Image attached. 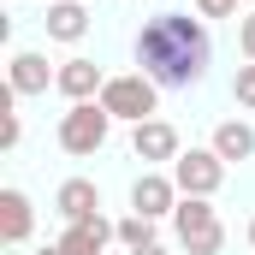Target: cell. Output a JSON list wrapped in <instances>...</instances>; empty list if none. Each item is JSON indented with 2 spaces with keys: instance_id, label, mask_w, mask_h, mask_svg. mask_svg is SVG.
Listing matches in <instances>:
<instances>
[{
  "instance_id": "17",
  "label": "cell",
  "mask_w": 255,
  "mask_h": 255,
  "mask_svg": "<svg viewBox=\"0 0 255 255\" xmlns=\"http://www.w3.org/2000/svg\"><path fill=\"white\" fill-rule=\"evenodd\" d=\"M196 12H202V18H232L238 0H196Z\"/></svg>"
},
{
  "instance_id": "4",
  "label": "cell",
  "mask_w": 255,
  "mask_h": 255,
  "mask_svg": "<svg viewBox=\"0 0 255 255\" xmlns=\"http://www.w3.org/2000/svg\"><path fill=\"white\" fill-rule=\"evenodd\" d=\"M154 77H142V71H130V77H107V89H101V107L113 113V119H130V125H142V119H154Z\"/></svg>"
},
{
  "instance_id": "7",
  "label": "cell",
  "mask_w": 255,
  "mask_h": 255,
  "mask_svg": "<svg viewBox=\"0 0 255 255\" xmlns=\"http://www.w3.org/2000/svg\"><path fill=\"white\" fill-rule=\"evenodd\" d=\"M172 208H178V184H172L166 172H142V178L130 184V214L160 220V214H172Z\"/></svg>"
},
{
  "instance_id": "6",
  "label": "cell",
  "mask_w": 255,
  "mask_h": 255,
  "mask_svg": "<svg viewBox=\"0 0 255 255\" xmlns=\"http://www.w3.org/2000/svg\"><path fill=\"white\" fill-rule=\"evenodd\" d=\"M130 154H136V160H148V166H160V160L172 166L184 148H178V130L166 125V119H142V125L130 130Z\"/></svg>"
},
{
  "instance_id": "21",
  "label": "cell",
  "mask_w": 255,
  "mask_h": 255,
  "mask_svg": "<svg viewBox=\"0 0 255 255\" xmlns=\"http://www.w3.org/2000/svg\"><path fill=\"white\" fill-rule=\"evenodd\" d=\"M250 244H255V220H250Z\"/></svg>"
},
{
  "instance_id": "8",
  "label": "cell",
  "mask_w": 255,
  "mask_h": 255,
  "mask_svg": "<svg viewBox=\"0 0 255 255\" xmlns=\"http://www.w3.org/2000/svg\"><path fill=\"white\" fill-rule=\"evenodd\" d=\"M113 238H119V226H113V220H101V214H89V220H71V226H65L60 250H65V255H101Z\"/></svg>"
},
{
  "instance_id": "18",
  "label": "cell",
  "mask_w": 255,
  "mask_h": 255,
  "mask_svg": "<svg viewBox=\"0 0 255 255\" xmlns=\"http://www.w3.org/2000/svg\"><path fill=\"white\" fill-rule=\"evenodd\" d=\"M238 48L255 60V12H250V18H238Z\"/></svg>"
},
{
  "instance_id": "11",
  "label": "cell",
  "mask_w": 255,
  "mask_h": 255,
  "mask_svg": "<svg viewBox=\"0 0 255 255\" xmlns=\"http://www.w3.org/2000/svg\"><path fill=\"white\" fill-rule=\"evenodd\" d=\"M54 208H60V220H89V214H101V190L89 184V178H65L60 196H54Z\"/></svg>"
},
{
  "instance_id": "13",
  "label": "cell",
  "mask_w": 255,
  "mask_h": 255,
  "mask_svg": "<svg viewBox=\"0 0 255 255\" xmlns=\"http://www.w3.org/2000/svg\"><path fill=\"white\" fill-rule=\"evenodd\" d=\"M48 36H54V42H83V36H89L83 0H54V6H48Z\"/></svg>"
},
{
  "instance_id": "2",
  "label": "cell",
  "mask_w": 255,
  "mask_h": 255,
  "mask_svg": "<svg viewBox=\"0 0 255 255\" xmlns=\"http://www.w3.org/2000/svg\"><path fill=\"white\" fill-rule=\"evenodd\" d=\"M172 232H178L184 255H220V244H226V226H220V214L208 208V196H178Z\"/></svg>"
},
{
  "instance_id": "3",
  "label": "cell",
  "mask_w": 255,
  "mask_h": 255,
  "mask_svg": "<svg viewBox=\"0 0 255 255\" xmlns=\"http://www.w3.org/2000/svg\"><path fill=\"white\" fill-rule=\"evenodd\" d=\"M113 130V113L101 101H71V113L60 119V148L65 154H95Z\"/></svg>"
},
{
  "instance_id": "15",
  "label": "cell",
  "mask_w": 255,
  "mask_h": 255,
  "mask_svg": "<svg viewBox=\"0 0 255 255\" xmlns=\"http://www.w3.org/2000/svg\"><path fill=\"white\" fill-rule=\"evenodd\" d=\"M119 244H125L130 255L154 250V220H148V214H125V220H119Z\"/></svg>"
},
{
  "instance_id": "10",
  "label": "cell",
  "mask_w": 255,
  "mask_h": 255,
  "mask_svg": "<svg viewBox=\"0 0 255 255\" xmlns=\"http://www.w3.org/2000/svg\"><path fill=\"white\" fill-rule=\"evenodd\" d=\"M54 77H60V71H48L42 54L18 48V54H12V83H6V89H12V95H48V83H54Z\"/></svg>"
},
{
  "instance_id": "14",
  "label": "cell",
  "mask_w": 255,
  "mask_h": 255,
  "mask_svg": "<svg viewBox=\"0 0 255 255\" xmlns=\"http://www.w3.org/2000/svg\"><path fill=\"white\" fill-rule=\"evenodd\" d=\"M208 148H214L226 166H232V160H250V154H255V130L244 125V119H226V125L214 130V142H208Z\"/></svg>"
},
{
  "instance_id": "12",
  "label": "cell",
  "mask_w": 255,
  "mask_h": 255,
  "mask_svg": "<svg viewBox=\"0 0 255 255\" xmlns=\"http://www.w3.org/2000/svg\"><path fill=\"white\" fill-rule=\"evenodd\" d=\"M30 226H36L30 196H24V190H0V238H6V244H24Z\"/></svg>"
},
{
  "instance_id": "16",
  "label": "cell",
  "mask_w": 255,
  "mask_h": 255,
  "mask_svg": "<svg viewBox=\"0 0 255 255\" xmlns=\"http://www.w3.org/2000/svg\"><path fill=\"white\" fill-rule=\"evenodd\" d=\"M232 95H238V107H255V60L238 65V83H232Z\"/></svg>"
},
{
  "instance_id": "1",
  "label": "cell",
  "mask_w": 255,
  "mask_h": 255,
  "mask_svg": "<svg viewBox=\"0 0 255 255\" xmlns=\"http://www.w3.org/2000/svg\"><path fill=\"white\" fill-rule=\"evenodd\" d=\"M208 54H214V42H208L202 18H190V12H154L136 30V65L160 89H190V83H202Z\"/></svg>"
},
{
  "instance_id": "5",
  "label": "cell",
  "mask_w": 255,
  "mask_h": 255,
  "mask_svg": "<svg viewBox=\"0 0 255 255\" xmlns=\"http://www.w3.org/2000/svg\"><path fill=\"white\" fill-rule=\"evenodd\" d=\"M172 184H178V196H214L226 184V160L214 148H190L172 160Z\"/></svg>"
},
{
  "instance_id": "19",
  "label": "cell",
  "mask_w": 255,
  "mask_h": 255,
  "mask_svg": "<svg viewBox=\"0 0 255 255\" xmlns=\"http://www.w3.org/2000/svg\"><path fill=\"white\" fill-rule=\"evenodd\" d=\"M42 255H65V250H60V244H48V250H42Z\"/></svg>"
},
{
  "instance_id": "9",
  "label": "cell",
  "mask_w": 255,
  "mask_h": 255,
  "mask_svg": "<svg viewBox=\"0 0 255 255\" xmlns=\"http://www.w3.org/2000/svg\"><path fill=\"white\" fill-rule=\"evenodd\" d=\"M54 89H60L65 101H101L107 77H101V65H95V60H65L60 77H54Z\"/></svg>"
},
{
  "instance_id": "20",
  "label": "cell",
  "mask_w": 255,
  "mask_h": 255,
  "mask_svg": "<svg viewBox=\"0 0 255 255\" xmlns=\"http://www.w3.org/2000/svg\"><path fill=\"white\" fill-rule=\"evenodd\" d=\"M136 255H166V250H160V244H154V250H136Z\"/></svg>"
}]
</instances>
